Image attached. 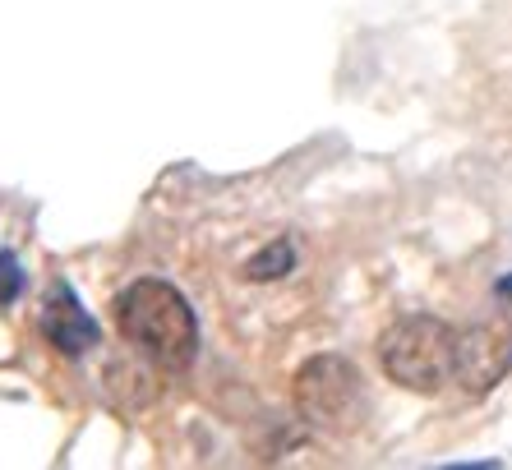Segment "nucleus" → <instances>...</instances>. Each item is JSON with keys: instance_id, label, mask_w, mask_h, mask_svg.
<instances>
[{"instance_id": "1", "label": "nucleus", "mask_w": 512, "mask_h": 470, "mask_svg": "<svg viewBox=\"0 0 512 470\" xmlns=\"http://www.w3.org/2000/svg\"><path fill=\"white\" fill-rule=\"evenodd\" d=\"M116 328L130 346H139L153 365L171 374L190 369L199 355V318L190 300L162 277H139L116 295Z\"/></svg>"}, {"instance_id": "2", "label": "nucleus", "mask_w": 512, "mask_h": 470, "mask_svg": "<svg viewBox=\"0 0 512 470\" xmlns=\"http://www.w3.org/2000/svg\"><path fill=\"white\" fill-rule=\"evenodd\" d=\"M296 415L310 424L314 434L351 438L360 424L370 420V388L346 355H314L296 369L291 383Z\"/></svg>"}, {"instance_id": "3", "label": "nucleus", "mask_w": 512, "mask_h": 470, "mask_svg": "<svg viewBox=\"0 0 512 470\" xmlns=\"http://www.w3.org/2000/svg\"><path fill=\"white\" fill-rule=\"evenodd\" d=\"M453 323L434 314H406L379 337V365L388 383L416 397H439L453 365Z\"/></svg>"}, {"instance_id": "4", "label": "nucleus", "mask_w": 512, "mask_h": 470, "mask_svg": "<svg viewBox=\"0 0 512 470\" xmlns=\"http://www.w3.org/2000/svg\"><path fill=\"white\" fill-rule=\"evenodd\" d=\"M512 369V332L499 323H476L453 337V365H448V383L471 401L489 397Z\"/></svg>"}, {"instance_id": "5", "label": "nucleus", "mask_w": 512, "mask_h": 470, "mask_svg": "<svg viewBox=\"0 0 512 470\" xmlns=\"http://www.w3.org/2000/svg\"><path fill=\"white\" fill-rule=\"evenodd\" d=\"M42 328H47V337L56 341L65 355H84L88 346H97V323L79 309V300H74L70 286H60L56 300L47 305V314H42Z\"/></svg>"}, {"instance_id": "6", "label": "nucleus", "mask_w": 512, "mask_h": 470, "mask_svg": "<svg viewBox=\"0 0 512 470\" xmlns=\"http://www.w3.org/2000/svg\"><path fill=\"white\" fill-rule=\"evenodd\" d=\"M286 272H296V245H291V240H273L263 254H254V259L245 263V277H250V282H277Z\"/></svg>"}, {"instance_id": "7", "label": "nucleus", "mask_w": 512, "mask_h": 470, "mask_svg": "<svg viewBox=\"0 0 512 470\" xmlns=\"http://www.w3.org/2000/svg\"><path fill=\"white\" fill-rule=\"evenodd\" d=\"M24 291V268L14 254H0V305H14Z\"/></svg>"}, {"instance_id": "8", "label": "nucleus", "mask_w": 512, "mask_h": 470, "mask_svg": "<svg viewBox=\"0 0 512 470\" xmlns=\"http://www.w3.org/2000/svg\"><path fill=\"white\" fill-rule=\"evenodd\" d=\"M499 300H512V277H503L499 282Z\"/></svg>"}]
</instances>
